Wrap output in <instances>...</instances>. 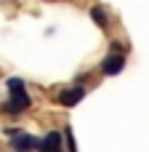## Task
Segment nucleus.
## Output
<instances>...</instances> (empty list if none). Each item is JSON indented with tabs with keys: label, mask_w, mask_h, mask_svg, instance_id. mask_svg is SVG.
<instances>
[{
	"label": "nucleus",
	"mask_w": 149,
	"mask_h": 152,
	"mask_svg": "<svg viewBox=\"0 0 149 152\" xmlns=\"http://www.w3.org/2000/svg\"><path fill=\"white\" fill-rule=\"evenodd\" d=\"M40 150L43 152H61V134H59V131H51V134L40 142Z\"/></svg>",
	"instance_id": "39448f33"
},
{
	"label": "nucleus",
	"mask_w": 149,
	"mask_h": 152,
	"mask_svg": "<svg viewBox=\"0 0 149 152\" xmlns=\"http://www.w3.org/2000/svg\"><path fill=\"white\" fill-rule=\"evenodd\" d=\"M11 147H13L16 152H29V150H35V147H40V139H35V136H29V134L16 131V134H13V139H11Z\"/></svg>",
	"instance_id": "7ed1b4c3"
},
{
	"label": "nucleus",
	"mask_w": 149,
	"mask_h": 152,
	"mask_svg": "<svg viewBox=\"0 0 149 152\" xmlns=\"http://www.w3.org/2000/svg\"><path fill=\"white\" fill-rule=\"evenodd\" d=\"M91 19H93L101 29H107V21H109V19H107V11H104L101 5H93V8H91Z\"/></svg>",
	"instance_id": "423d86ee"
},
{
	"label": "nucleus",
	"mask_w": 149,
	"mask_h": 152,
	"mask_svg": "<svg viewBox=\"0 0 149 152\" xmlns=\"http://www.w3.org/2000/svg\"><path fill=\"white\" fill-rule=\"evenodd\" d=\"M8 91H11V94L24 91V80H21V77H8Z\"/></svg>",
	"instance_id": "0eeeda50"
},
{
	"label": "nucleus",
	"mask_w": 149,
	"mask_h": 152,
	"mask_svg": "<svg viewBox=\"0 0 149 152\" xmlns=\"http://www.w3.org/2000/svg\"><path fill=\"white\" fill-rule=\"evenodd\" d=\"M123 67H125V53L123 51H112L101 61V72L104 75H117V72H123Z\"/></svg>",
	"instance_id": "f03ea898"
},
{
	"label": "nucleus",
	"mask_w": 149,
	"mask_h": 152,
	"mask_svg": "<svg viewBox=\"0 0 149 152\" xmlns=\"http://www.w3.org/2000/svg\"><path fill=\"white\" fill-rule=\"evenodd\" d=\"M29 104H32V99H29V94H27V88H24V91L11 94V99L3 104V112H8V115H21L24 110H29Z\"/></svg>",
	"instance_id": "f257e3e1"
},
{
	"label": "nucleus",
	"mask_w": 149,
	"mask_h": 152,
	"mask_svg": "<svg viewBox=\"0 0 149 152\" xmlns=\"http://www.w3.org/2000/svg\"><path fill=\"white\" fill-rule=\"evenodd\" d=\"M83 96H85V91H83L80 86L64 88V91L59 94V104H61V107H75L77 102H83Z\"/></svg>",
	"instance_id": "20e7f679"
},
{
	"label": "nucleus",
	"mask_w": 149,
	"mask_h": 152,
	"mask_svg": "<svg viewBox=\"0 0 149 152\" xmlns=\"http://www.w3.org/2000/svg\"><path fill=\"white\" fill-rule=\"evenodd\" d=\"M67 150L77 152V147H75V136H72V128H67Z\"/></svg>",
	"instance_id": "6e6552de"
}]
</instances>
